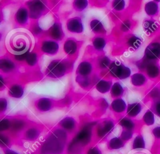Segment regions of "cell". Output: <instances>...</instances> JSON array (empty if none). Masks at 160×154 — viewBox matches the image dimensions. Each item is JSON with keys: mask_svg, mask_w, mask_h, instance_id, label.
<instances>
[{"mask_svg": "<svg viewBox=\"0 0 160 154\" xmlns=\"http://www.w3.org/2000/svg\"><path fill=\"white\" fill-rule=\"evenodd\" d=\"M109 71L114 77L120 79H126L131 74L130 69L118 61H114L111 64Z\"/></svg>", "mask_w": 160, "mask_h": 154, "instance_id": "cell-1", "label": "cell"}, {"mask_svg": "<svg viewBox=\"0 0 160 154\" xmlns=\"http://www.w3.org/2000/svg\"><path fill=\"white\" fill-rule=\"evenodd\" d=\"M66 72V66L59 60H52L47 69L48 75L53 77L62 76Z\"/></svg>", "mask_w": 160, "mask_h": 154, "instance_id": "cell-2", "label": "cell"}, {"mask_svg": "<svg viewBox=\"0 0 160 154\" xmlns=\"http://www.w3.org/2000/svg\"><path fill=\"white\" fill-rule=\"evenodd\" d=\"M30 16L32 18L39 17L45 9V5L42 1H31L29 5Z\"/></svg>", "mask_w": 160, "mask_h": 154, "instance_id": "cell-3", "label": "cell"}, {"mask_svg": "<svg viewBox=\"0 0 160 154\" xmlns=\"http://www.w3.org/2000/svg\"><path fill=\"white\" fill-rule=\"evenodd\" d=\"M145 55L149 59H156L160 57V44L151 43L145 50Z\"/></svg>", "mask_w": 160, "mask_h": 154, "instance_id": "cell-4", "label": "cell"}, {"mask_svg": "<svg viewBox=\"0 0 160 154\" xmlns=\"http://www.w3.org/2000/svg\"><path fill=\"white\" fill-rule=\"evenodd\" d=\"M67 28L71 32L81 33L83 31V26L81 19L79 17H73L67 22Z\"/></svg>", "mask_w": 160, "mask_h": 154, "instance_id": "cell-5", "label": "cell"}, {"mask_svg": "<svg viewBox=\"0 0 160 154\" xmlns=\"http://www.w3.org/2000/svg\"><path fill=\"white\" fill-rule=\"evenodd\" d=\"M91 138V130L89 128H84L76 137L74 142L76 145H85L89 142Z\"/></svg>", "mask_w": 160, "mask_h": 154, "instance_id": "cell-6", "label": "cell"}, {"mask_svg": "<svg viewBox=\"0 0 160 154\" xmlns=\"http://www.w3.org/2000/svg\"><path fill=\"white\" fill-rule=\"evenodd\" d=\"M114 129V123L110 120H106L100 125L98 129V133L100 137H104L109 135Z\"/></svg>", "mask_w": 160, "mask_h": 154, "instance_id": "cell-7", "label": "cell"}, {"mask_svg": "<svg viewBox=\"0 0 160 154\" xmlns=\"http://www.w3.org/2000/svg\"><path fill=\"white\" fill-rule=\"evenodd\" d=\"M58 43L54 41H45L42 46V51L50 54H55L58 52Z\"/></svg>", "mask_w": 160, "mask_h": 154, "instance_id": "cell-8", "label": "cell"}, {"mask_svg": "<svg viewBox=\"0 0 160 154\" xmlns=\"http://www.w3.org/2000/svg\"><path fill=\"white\" fill-rule=\"evenodd\" d=\"M124 145V141L121 138L114 137L109 141L108 143V148L110 150H118L123 147Z\"/></svg>", "mask_w": 160, "mask_h": 154, "instance_id": "cell-9", "label": "cell"}, {"mask_svg": "<svg viewBox=\"0 0 160 154\" xmlns=\"http://www.w3.org/2000/svg\"><path fill=\"white\" fill-rule=\"evenodd\" d=\"M111 107L114 112L117 113H121L125 110L126 108V105L125 102L122 99H117L113 100V102H112Z\"/></svg>", "mask_w": 160, "mask_h": 154, "instance_id": "cell-10", "label": "cell"}, {"mask_svg": "<svg viewBox=\"0 0 160 154\" xmlns=\"http://www.w3.org/2000/svg\"><path fill=\"white\" fill-rule=\"evenodd\" d=\"M50 34L51 37L55 39H61L63 37V32L61 25L58 23H55L50 29Z\"/></svg>", "mask_w": 160, "mask_h": 154, "instance_id": "cell-11", "label": "cell"}, {"mask_svg": "<svg viewBox=\"0 0 160 154\" xmlns=\"http://www.w3.org/2000/svg\"><path fill=\"white\" fill-rule=\"evenodd\" d=\"M37 107L40 111L46 112L52 108V102L49 99L42 98L38 102Z\"/></svg>", "mask_w": 160, "mask_h": 154, "instance_id": "cell-12", "label": "cell"}, {"mask_svg": "<svg viewBox=\"0 0 160 154\" xmlns=\"http://www.w3.org/2000/svg\"><path fill=\"white\" fill-rule=\"evenodd\" d=\"M141 110V105L139 103L129 104L127 108V113L129 117H134L137 116Z\"/></svg>", "mask_w": 160, "mask_h": 154, "instance_id": "cell-13", "label": "cell"}, {"mask_svg": "<svg viewBox=\"0 0 160 154\" xmlns=\"http://www.w3.org/2000/svg\"><path fill=\"white\" fill-rule=\"evenodd\" d=\"M91 70L92 66L90 63L88 62H82L79 65L77 71L81 76H86L91 73Z\"/></svg>", "mask_w": 160, "mask_h": 154, "instance_id": "cell-14", "label": "cell"}, {"mask_svg": "<svg viewBox=\"0 0 160 154\" xmlns=\"http://www.w3.org/2000/svg\"><path fill=\"white\" fill-rule=\"evenodd\" d=\"M64 50L68 54H74L77 50V44L72 39H68L64 44Z\"/></svg>", "mask_w": 160, "mask_h": 154, "instance_id": "cell-15", "label": "cell"}, {"mask_svg": "<svg viewBox=\"0 0 160 154\" xmlns=\"http://www.w3.org/2000/svg\"><path fill=\"white\" fill-rule=\"evenodd\" d=\"M112 82L111 81L106 80H100L96 85V89L101 93L108 92L111 87Z\"/></svg>", "mask_w": 160, "mask_h": 154, "instance_id": "cell-16", "label": "cell"}, {"mask_svg": "<svg viewBox=\"0 0 160 154\" xmlns=\"http://www.w3.org/2000/svg\"><path fill=\"white\" fill-rule=\"evenodd\" d=\"M60 125L64 129L71 130L76 127V122L71 117H66L61 121Z\"/></svg>", "mask_w": 160, "mask_h": 154, "instance_id": "cell-17", "label": "cell"}, {"mask_svg": "<svg viewBox=\"0 0 160 154\" xmlns=\"http://www.w3.org/2000/svg\"><path fill=\"white\" fill-rule=\"evenodd\" d=\"M28 11L24 7L20 8L16 14V20L20 24H24L25 22H26L28 20Z\"/></svg>", "mask_w": 160, "mask_h": 154, "instance_id": "cell-18", "label": "cell"}, {"mask_svg": "<svg viewBox=\"0 0 160 154\" xmlns=\"http://www.w3.org/2000/svg\"><path fill=\"white\" fill-rule=\"evenodd\" d=\"M146 79L144 75L137 73L134 74L131 77V82L135 86H141L146 82Z\"/></svg>", "mask_w": 160, "mask_h": 154, "instance_id": "cell-19", "label": "cell"}, {"mask_svg": "<svg viewBox=\"0 0 160 154\" xmlns=\"http://www.w3.org/2000/svg\"><path fill=\"white\" fill-rule=\"evenodd\" d=\"M158 4L152 1L146 3L145 5V11L149 16H154L158 12Z\"/></svg>", "mask_w": 160, "mask_h": 154, "instance_id": "cell-20", "label": "cell"}, {"mask_svg": "<svg viewBox=\"0 0 160 154\" xmlns=\"http://www.w3.org/2000/svg\"><path fill=\"white\" fill-rule=\"evenodd\" d=\"M9 94L13 97L20 98L23 94V89L19 85H12L9 89Z\"/></svg>", "mask_w": 160, "mask_h": 154, "instance_id": "cell-21", "label": "cell"}, {"mask_svg": "<svg viewBox=\"0 0 160 154\" xmlns=\"http://www.w3.org/2000/svg\"><path fill=\"white\" fill-rule=\"evenodd\" d=\"M90 26L91 29L96 33L104 32V29L102 23L98 19L92 20L90 23Z\"/></svg>", "mask_w": 160, "mask_h": 154, "instance_id": "cell-22", "label": "cell"}, {"mask_svg": "<svg viewBox=\"0 0 160 154\" xmlns=\"http://www.w3.org/2000/svg\"><path fill=\"white\" fill-rule=\"evenodd\" d=\"M123 93V89L121 86V85L118 83L116 82L115 83L111 90V94L112 97H118L121 96Z\"/></svg>", "mask_w": 160, "mask_h": 154, "instance_id": "cell-23", "label": "cell"}, {"mask_svg": "<svg viewBox=\"0 0 160 154\" xmlns=\"http://www.w3.org/2000/svg\"><path fill=\"white\" fill-rule=\"evenodd\" d=\"M119 125L126 130H132L134 127L133 122L128 118H123L119 122Z\"/></svg>", "mask_w": 160, "mask_h": 154, "instance_id": "cell-24", "label": "cell"}, {"mask_svg": "<svg viewBox=\"0 0 160 154\" xmlns=\"http://www.w3.org/2000/svg\"><path fill=\"white\" fill-rule=\"evenodd\" d=\"M145 147V142L143 137L141 135H138L134 140L132 143V148L134 149L144 148Z\"/></svg>", "mask_w": 160, "mask_h": 154, "instance_id": "cell-25", "label": "cell"}, {"mask_svg": "<svg viewBox=\"0 0 160 154\" xmlns=\"http://www.w3.org/2000/svg\"><path fill=\"white\" fill-rule=\"evenodd\" d=\"M0 67L2 70L7 72V71L11 70L14 68V65L11 61L6 59H4L1 60Z\"/></svg>", "mask_w": 160, "mask_h": 154, "instance_id": "cell-26", "label": "cell"}, {"mask_svg": "<svg viewBox=\"0 0 160 154\" xmlns=\"http://www.w3.org/2000/svg\"><path fill=\"white\" fill-rule=\"evenodd\" d=\"M159 73V69L156 65H149L147 67V74L151 77H155L158 75Z\"/></svg>", "mask_w": 160, "mask_h": 154, "instance_id": "cell-27", "label": "cell"}, {"mask_svg": "<svg viewBox=\"0 0 160 154\" xmlns=\"http://www.w3.org/2000/svg\"><path fill=\"white\" fill-rule=\"evenodd\" d=\"M93 46L97 50H101L102 49L105 45H106V41L102 37H96L92 41Z\"/></svg>", "mask_w": 160, "mask_h": 154, "instance_id": "cell-28", "label": "cell"}, {"mask_svg": "<svg viewBox=\"0 0 160 154\" xmlns=\"http://www.w3.org/2000/svg\"><path fill=\"white\" fill-rule=\"evenodd\" d=\"M143 120L144 123L148 125H151L154 123V117L153 113L148 110L147 111L143 117Z\"/></svg>", "mask_w": 160, "mask_h": 154, "instance_id": "cell-29", "label": "cell"}, {"mask_svg": "<svg viewBox=\"0 0 160 154\" xmlns=\"http://www.w3.org/2000/svg\"><path fill=\"white\" fill-rule=\"evenodd\" d=\"M39 131L36 128H30L26 133V137L29 140H34L39 136Z\"/></svg>", "mask_w": 160, "mask_h": 154, "instance_id": "cell-30", "label": "cell"}, {"mask_svg": "<svg viewBox=\"0 0 160 154\" xmlns=\"http://www.w3.org/2000/svg\"><path fill=\"white\" fill-rule=\"evenodd\" d=\"M128 45L131 47H132L133 49H138L141 44V39L136 37V36H132L129 40H128Z\"/></svg>", "mask_w": 160, "mask_h": 154, "instance_id": "cell-31", "label": "cell"}, {"mask_svg": "<svg viewBox=\"0 0 160 154\" xmlns=\"http://www.w3.org/2000/svg\"><path fill=\"white\" fill-rule=\"evenodd\" d=\"M143 27H144V29L146 31L150 32H152L154 31L156 29V27H157L156 24H155V22L152 21H151V20L146 21L144 22Z\"/></svg>", "mask_w": 160, "mask_h": 154, "instance_id": "cell-32", "label": "cell"}, {"mask_svg": "<svg viewBox=\"0 0 160 154\" xmlns=\"http://www.w3.org/2000/svg\"><path fill=\"white\" fill-rule=\"evenodd\" d=\"M74 7L78 11H81L87 7V1H75L73 3Z\"/></svg>", "mask_w": 160, "mask_h": 154, "instance_id": "cell-33", "label": "cell"}, {"mask_svg": "<svg viewBox=\"0 0 160 154\" xmlns=\"http://www.w3.org/2000/svg\"><path fill=\"white\" fill-rule=\"evenodd\" d=\"M26 60L29 65L32 66L37 62V55L35 53H29L26 58Z\"/></svg>", "mask_w": 160, "mask_h": 154, "instance_id": "cell-34", "label": "cell"}, {"mask_svg": "<svg viewBox=\"0 0 160 154\" xmlns=\"http://www.w3.org/2000/svg\"><path fill=\"white\" fill-rule=\"evenodd\" d=\"M132 130L123 129V130L121 134L120 138L123 141H127V140H129V139H131L132 138Z\"/></svg>", "mask_w": 160, "mask_h": 154, "instance_id": "cell-35", "label": "cell"}, {"mask_svg": "<svg viewBox=\"0 0 160 154\" xmlns=\"http://www.w3.org/2000/svg\"><path fill=\"white\" fill-rule=\"evenodd\" d=\"M125 2L124 1H114L112 3V6L114 9L121 11L124 9Z\"/></svg>", "mask_w": 160, "mask_h": 154, "instance_id": "cell-36", "label": "cell"}, {"mask_svg": "<svg viewBox=\"0 0 160 154\" xmlns=\"http://www.w3.org/2000/svg\"><path fill=\"white\" fill-rule=\"evenodd\" d=\"M109 64V59L107 57L101 58L99 60V65L101 67H106Z\"/></svg>", "mask_w": 160, "mask_h": 154, "instance_id": "cell-37", "label": "cell"}, {"mask_svg": "<svg viewBox=\"0 0 160 154\" xmlns=\"http://www.w3.org/2000/svg\"><path fill=\"white\" fill-rule=\"evenodd\" d=\"M9 127V122L8 120L4 119L2 120L1 122V125H0V127H1V130H6L8 127Z\"/></svg>", "mask_w": 160, "mask_h": 154, "instance_id": "cell-38", "label": "cell"}, {"mask_svg": "<svg viewBox=\"0 0 160 154\" xmlns=\"http://www.w3.org/2000/svg\"><path fill=\"white\" fill-rule=\"evenodd\" d=\"M86 154H102L101 151L96 147H92L90 148L88 152Z\"/></svg>", "mask_w": 160, "mask_h": 154, "instance_id": "cell-39", "label": "cell"}, {"mask_svg": "<svg viewBox=\"0 0 160 154\" xmlns=\"http://www.w3.org/2000/svg\"><path fill=\"white\" fill-rule=\"evenodd\" d=\"M7 108V102L4 99H1L0 100V109L1 112H4Z\"/></svg>", "mask_w": 160, "mask_h": 154, "instance_id": "cell-40", "label": "cell"}, {"mask_svg": "<svg viewBox=\"0 0 160 154\" xmlns=\"http://www.w3.org/2000/svg\"><path fill=\"white\" fill-rule=\"evenodd\" d=\"M86 76H80L79 80H78V82H79V84L82 86H87L88 85V79L85 77Z\"/></svg>", "mask_w": 160, "mask_h": 154, "instance_id": "cell-41", "label": "cell"}, {"mask_svg": "<svg viewBox=\"0 0 160 154\" xmlns=\"http://www.w3.org/2000/svg\"><path fill=\"white\" fill-rule=\"evenodd\" d=\"M130 26H131L130 23H129L128 21H126V22H124L122 24V27H121V29H122L123 31H128V30L129 29Z\"/></svg>", "mask_w": 160, "mask_h": 154, "instance_id": "cell-42", "label": "cell"}, {"mask_svg": "<svg viewBox=\"0 0 160 154\" xmlns=\"http://www.w3.org/2000/svg\"><path fill=\"white\" fill-rule=\"evenodd\" d=\"M153 134L154 135V136L157 138H160V127H156L153 131Z\"/></svg>", "mask_w": 160, "mask_h": 154, "instance_id": "cell-43", "label": "cell"}, {"mask_svg": "<svg viewBox=\"0 0 160 154\" xmlns=\"http://www.w3.org/2000/svg\"><path fill=\"white\" fill-rule=\"evenodd\" d=\"M155 110H156L157 115H158L160 117V102H158L156 103V107H155Z\"/></svg>", "mask_w": 160, "mask_h": 154, "instance_id": "cell-44", "label": "cell"}, {"mask_svg": "<svg viewBox=\"0 0 160 154\" xmlns=\"http://www.w3.org/2000/svg\"><path fill=\"white\" fill-rule=\"evenodd\" d=\"M4 154H19V153L12 150H7L5 151Z\"/></svg>", "mask_w": 160, "mask_h": 154, "instance_id": "cell-45", "label": "cell"}]
</instances>
